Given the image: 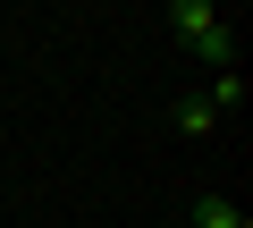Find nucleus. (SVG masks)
<instances>
[{"label":"nucleus","instance_id":"f257e3e1","mask_svg":"<svg viewBox=\"0 0 253 228\" xmlns=\"http://www.w3.org/2000/svg\"><path fill=\"white\" fill-rule=\"evenodd\" d=\"M169 17H177V34L194 43V59H211V68H236V34L219 26V9H211V0H169Z\"/></svg>","mask_w":253,"mask_h":228},{"label":"nucleus","instance_id":"f03ea898","mask_svg":"<svg viewBox=\"0 0 253 228\" xmlns=\"http://www.w3.org/2000/svg\"><path fill=\"white\" fill-rule=\"evenodd\" d=\"M194 220H203V228H253V220H245L228 194H203V203H194Z\"/></svg>","mask_w":253,"mask_h":228},{"label":"nucleus","instance_id":"7ed1b4c3","mask_svg":"<svg viewBox=\"0 0 253 228\" xmlns=\"http://www.w3.org/2000/svg\"><path fill=\"white\" fill-rule=\"evenodd\" d=\"M203 101H211V110H236V101H245V68H219V76H211V93H203Z\"/></svg>","mask_w":253,"mask_h":228},{"label":"nucleus","instance_id":"20e7f679","mask_svg":"<svg viewBox=\"0 0 253 228\" xmlns=\"http://www.w3.org/2000/svg\"><path fill=\"white\" fill-rule=\"evenodd\" d=\"M177 127H186V136H211L219 110H211V101H177Z\"/></svg>","mask_w":253,"mask_h":228}]
</instances>
